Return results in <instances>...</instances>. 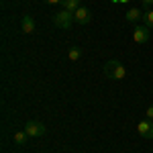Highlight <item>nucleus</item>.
<instances>
[{"instance_id":"f257e3e1","label":"nucleus","mask_w":153,"mask_h":153,"mask_svg":"<svg viewBox=\"0 0 153 153\" xmlns=\"http://www.w3.org/2000/svg\"><path fill=\"white\" fill-rule=\"evenodd\" d=\"M104 74H106V78L118 82V80H125L127 78V68L118 59H110V61H106V65H104Z\"/></svg>"},{"instance_id":"f03ea898","label":"nucleus","mask_w":153,"mask_h":153,"mask_svg":"<svg viewBox=\"0 0 153 153\" xmlns=\"http://www.w3.org/2000/svg\"><path fill=\"white\" fill-rule=\"evenodd\" d=\"M53 23H55V27H59V29H70L71 25L76 23V19H74V12L70 10H59L55 12V16H53Z\"/></svg>"},{"instance_id":"7ed1b4c3","label":"nucleus","mask_w":153,"mask_h":153,"mask_svg":"<svg viewBox=\"0 0 153 153\" xmlns=\"http://www.w3.org/2000/svg\"><path fill=\"white\" fill-rule=\"evenodd\" d=\"M45 125L41 123V120H29L27 123V127H25V133L29 135V137H43L45 135Z\"/></svg>"},{"instance_id":"20e7f679","label":"nucleus","mask_w":153,"mask_h":153,"mask_svg":"<svg viewBox=\"0 0 153 153\" xmlns=\"http://www.w3.org/2000/svg\"><path fill=\"white\" fill-rule=\"evenodd\" d=\"M133 41L139 43V45L147 43V41H149V27H145V25H137V27L133 29Z\"/></svg>"},{"instance_id":"39448f33","label":"nucleus","mask_w":153,"mask_h":153,"mask_svg":"<svg viewBox=\"0 0 153 153\" xmlns=\"http://www.w3.org/2000/svg\"><path fill=\"white\" fill-rule=\"evenodd\" d=\"M137 131H139V135H141L143 139H153V120H141L139 125H137Z\"/></svg>"},{"instance_id":"423d86ee","label":"nucleus","mask_w":153,"mask_h":153,"mask_svg":"<svg viewBox=\"0 0 153 153\" xmlns=\"http://www.w3.org/2000/svg\"><path fill=\"white\" fill-rule=\"evenodd\" d=\"M74 19H76V23H78V25H88V23H90V19H92V14H90V10H88L86 6H80L78 10L74 12Z\"/></svg>"},{"instance_id":"0eeeda50","label":"nucleus","mask_w":153,"mask_h":153,"mask_svg":"<svg viewBox=\"0 0 153 153\" xmlns=\"http://www.w3.org/2000/svg\"><path fill=\"white\" fill-rule=\"evenodd\" d=\"M21 31H23L25 35L35 33V21H33V16H29V14L23 16V21H21Z\"/></svg>"},{"instance_id":"6e6552de","label":"nucleus","mask_w":153,"mask_h":153,"mask_svg":"<svg viewBox=\"0 0 153 153\" xmlns=\"http://www.w3.org/2000/svg\"><path fill=\"white\" fill-rule=\"evenodd\" d=\"M61 6H63L65 10H70V12H76L80 6H82V0H63Z\"/></svg>"},{"instance_id":"1a4fd4ad","label":"nucleus","mask_w":153,"mask_h":153,"mask_svg":"<svg viewBox=\"0 0 153 153\" xmlns=\"http://www.w3.org/2000/svg\"><path fill=\"white\" fill-rule=\"evenodd\" d=\"M139 19H143V12L139 10V8H129V10H127V21H129V23H137Z\"/></svg>"},{"instance_id":"9d476101","label":"nucleus","mask_w":153,"mask_h":153,"mask_svg":"<svg viewBox=\"0 0 153 153\" xmlns=\"http://www.w3.org/2000/svg\"><path fill=\"white\" fill-rule=\"evenodd\" d=\"M12 139H14V143H16V145H25V143L29 141V135H27L25 131H16Z\"/></svg>"},{"instance_id":"9b49d317","label":"nucleus","mask_w":153,"mask_h":153,"mask_svg":"<svg viewBox=\"0 0 153 153\" xmlns=\"http://www.w3.org/2000/svg\"><path fill=\"white\" fill-rule=\"evenodd\" d=\"M143 23H145V27L153 29V8H147L143 12Z\"/></svg>"},{"instance_id":"f8f14e48","label":"nucleus","mask_w":153,"mask_h":153,"mask_svg":"<svg viewBox=\"0 0 153 153\" xmlns=\"http://www.w3.org/2000/svg\"><path fill=\"white\" fill-rule=\"evenodd\" d=\"M68 57H70V61H78V59L82 57V49L71 47V49H70V53H68Z\"/></svg>"},{"instance_id":"ddd939ff","label":"nucleus","mask_w":153,"mask_h":153,"mask_svg":"<svg viewBox=\"0 0 153 153\" xmlns=\"http://www.w3.org/2000/svg\"><path fill=\"white\" fill-rule=\"evenodd\" d=\"M145 114H147V118H149V120H153V104L145 110Z\"/></svg>"},{"instance_id":"4468645a","label":"nucleus","mask_w":153,"mask_h":153,"mask_svg":"<svg viewBox=\"0 0 153 153\" xmlns=\"http://www.w3.org/2000/svg\"><path fill=\"white\" fill-rule=\"evenodd\" d=\"M141 2H143V6H147V8L153 6V0H141Z\"/></svg>"},{"instance_id":"2eb2a0df","label":"nucleus","mask_w":153,"mask_h":153,"mask_svg":"<svg viewBox=\"0 0 153 153\" xmlns=\"http://www.w3.org/2000/svg\"><path fill=\"white\" fill-rule=\"evenodd\" d=\"M47 4H59V2H63V0H45Z\"/></svg>"}]
</instances>
